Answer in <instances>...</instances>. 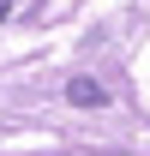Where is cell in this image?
Wrapping results in <instances>:
<instances>
[{"instance_id": "cell-2", "label": "cell", "mask_w": 150, "mask_h": 156, "mask_svg": "<svg viewBox=\"0 0 150 156\" xmlns=\"http://www.w3.org/2000/svg\"><path fill=\"white\" fill-rule=\"evenodd\" d=\"M0 18H6V0H0Z\"/></svg>"}, {"instance_id": "cell-1", "label": "cell", "mask_w": 150, "mask_h": 156, "mask_svg": "<svg viewBox=\"0 0 150 156\" xmlns=\"http://www.w3.org/2000/svg\"><path fill=\"white\" fill-rule=\"evenodd\" d=\"M66 96L84 102V108H102V84H96V78H72V84H66Z\"/></svg>"}]
</instances>
